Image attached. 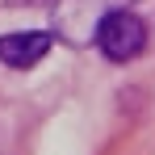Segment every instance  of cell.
I'll return each instance as SVG.
<instances>
[{
	"label": "cell",
	"instance_id": "6da1fadb",
	"mask_svg": "<svg viewBox=\"0 0 155 155\" xmlns=\"http://www.w3.org/2000/svg\"><path fill=\"white\" fill-rule=\"evenodd\" d=\"M92 38H97L101 54L113 59V63H130L147 51V25L130 8H105L92 25Z\"/></svg>",
	"mask_w": 155,
	"mask_h": 155
},
{
	"label": "cell",
	"instance_id": "7a4b0ae2",
	"mask_svg": "<svg viewBox=\"0 0 155 155\" xmlns=\"http://www.w3.org/2000/svg\"><path fill=\"white\" fill-rule=\"evenodd\" d=\"M51 34L29 29V34H4L0 38V63L4 67H34L42 63V54H51Z\"/></svg>",
	"mask_w": 155,
	"mask_h": 155
}]
</instances>
